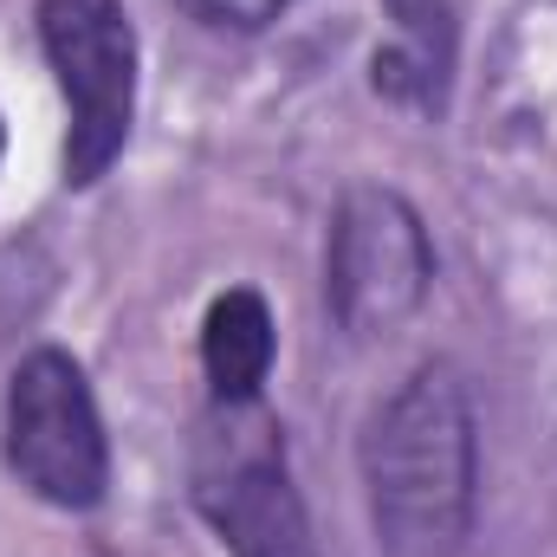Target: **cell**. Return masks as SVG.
I'll use <instances>...</instances> for the list:
<instances>
[{
  "label": "cell",
  "instance_id": "obj_8",
  "mask_svg": "<svg viewBox=\"0 0 557 557\" xmlns=\"http://www.w3.org/2000/svg\"><path fill=\"white\" fill-rule=\"evenodd\" d=\"M201 26H214V33H267L273 20H285L298 0H182Z\"/></svg>",
  "mask_w": 557,
  "mask_h": 557
},
{
  "label": "cell",
  "instance_id": "obj_3",
  "mask_svg": "<svg viewBox=\"0 0 557 557\" xmlns=\"http://www.w3.org/2000/svg\"><path fill=\"white\" fill-rule=\"evenodd\" d=\"M434 292V240L403 188H344L324 240V305L344 337H389Z\"/></svg>",
  "mask_w": 557,
  "mask_h": 557
},
{
  "label": "cell",
  "instance_id": "obj_4",
  "mask_svg": "<svg viewBox=\"0 0 557 557\" xmlns=\"http://www.w3.org/2000/svg\"><path fill=\"white\" fill-rule=\"evenodd\" d=\"M39 46L65 91V182L91 188L137 124V26L124 0H39Z\"/></svg>",
  "mask_w": 557,
  "mask_h": 557
},
{
  "label": "cell",
  "instance_id": "obj_5",
  "mask_svg": "<svg viewBox=\"0 0 557 557\" xmlns=\"http://www.w3.org/2000/svg\"><path fill=\"white\" fill-rule=\"evenodd\" d=\"M195 506L234 557H318L305 499L285 467V441L253 409H221V434L201 441Z\"/></svg>",
  "mask_w": 557,
  "mask_h": 557
},
{
  "label": "cell",
  "instance_id": "obj_7",
  "mask_svg": "<svg viewBox=\"0 0 557 557\" xmlns=\"http://www.w3.org/2000/svg\"><path fill=\"white\" fill-rule=\"evenodd\" d=\"M273 305L253 292V285H234L208 305L201 318V370H208V389L221 409H253L267 376H273Z\"/></svg>",
  "mask_w": 557,
  "mask_h": 557
},
{
  "label": "cell",
  "instance_id": "obj_2",
  "mask_svg": "<svg viewBox=\"0 0 557 557\" xmlns=\"http://www.w3.org/2000/svg\"><path fill=\"white\" fill-rule=\"evenodd\" d=\"M0 454L7 473L59 512H91L111 493V434L98 416L91 376L72 350L39 344L13 363Z\"/></svg>",
  "mask_w": 557,
  "mask_h": 557
},
{
  "label": "cell",
  "instance_id": "obj_9",
  "mask_svg": "<svg viewBox=\"0 0 557 557\" xmlns=\"http://www.w3.org/2000/svg\"><path fill=\"white\" fill-rule=\"evenodd\" d=\"M0 156H7V124H0Z\"/></svg>",
  "mask_w": 557,
  "mask_h": 557
},
{
  "label": "cell",
  "instance_id": "obj_1",
  "mask_svg": "<svg viewBox=\"0 0 557 557\" xmlns=\"http://www.w3.org/2000/svg\"><path fill=\"white\" fill-rule=\"evenodd\" d=\"M357 467L383 552L454 557L480 506V421L467 376L447 357L416 363L396 383V396L370 416Z\"/></svg>",
  "mask_w": 557,
  "mask_h": 557
},
{
  "label": "cell",
  "instance_id": "obj_6",
  "mask_svg": "<svg viewBox=\"0 0 557 557\" xmlns=\"http://www.w3.org/2000/svg\"><path fill=\"white\" fill-rule=\"evenodd\" d=\"M383 13H389V46H376L370 59V91L396 111L441 117L460 59L454 0H383Z\"/></svg>",
  "mask_w": 557,
  "mask_h": 557
}]
</instances>
